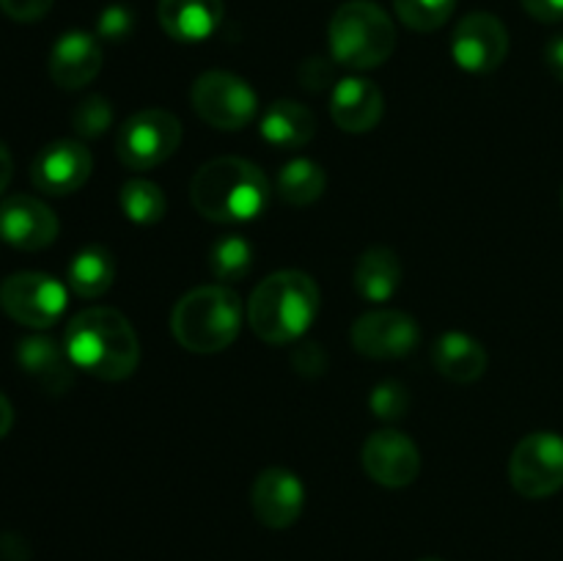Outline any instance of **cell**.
<instances>
[{
  "label": "cell",
  "mask_w": 563,
  "mask_h": 561,
  "mask_svg": "<svg viewBox=\"0 0 563 561\" xmlns=\"http://www.w3.org/2000/svg\"><path fill=\"white\" fill-rule=\"evenodd\" d=\"M421 561H440V559H421Z\"/></svg>",
  "instance_id": "37"
},
{
  "label": "cell",
  "mask_w": 563,
  "mask_h": 561,
  "mask_svg": "<svg viewBox=\"0 0 563 561\" xmlns=\"http://www.w3.org/2000/svg\"><path fill=\"white\" fill-rule=\"evenodd\" d=\"M11 424H14V407H11V402L0 394V440L11 432Z\"/></svg>",
  "instance_id": "35"
},
{
  "label": "cell",
  "mask_w": 563,
  "mask_h": 561,
  "mask_svg": "<svg viewBox=\"0 0 563 561\" xmlns=\"http://www.w3.org/2000/svg\"><path fill=\"white\" fill-rule=\"evenodd\" d=\"M451 55L456 66L471 75H489L509 55V31L489 11H473L462 16L451 36Z\"/></svg>",
  "instance_id": "10"
},
{
  "label": "cell",
  "mask_w": 563,
  "mask_h": 561,
  "mask_svg": "<svg viewBox=\"0 0 563 561\" xmlns=\"http://www.w3.org/2000/svg\"><path fill=\"white\" fill-rule=\"evenodd\" d=\"M192 110L214 130L234 132L251 124L258 116V97L247 80L231 72H203L190 91Z\"/></svg>",
  "instance_id": "7"
},
{
  "label": "cell",
  "mask_w": 563,
  "mask_h": 561,
  "mask_svg": "<svg viewBox=\"0 0 563 561\" xmlns=\"http://www.w3.org/2000/svg\"><path fill=\"white\" fill-rule=\"evenodd\" d=\"M121 212L137 226H154L168 212V198L163 187L152 179H130L121 185L119 193Z\"/></svg>",
  "instance_id": "25"
},
{
  "label": "cell",
  "mask_w": 563,
  "mask_h": 561,
  "mask_svg": "<svg viewBox=\"0 0 563 561\" xmlns=\"http://www.w3.org/2000/svg\"><path fill=\"white\" fill-rule=\"evenodd\" d=\"M421 341L418 322L396 308L368 311L352 324V346L374 361H394L410 355Z\"/></svg>",
  "instance_id": "11"
},
{
  "label": "cell",
  "mask_w": 563,
  "mask_h": 561,
  "mask_svg": "<svg viewBox=\"0 0 563 561\" xmlns=\"http://www.w3.org/2000/svg\"><path fill=\"white\" fill-rule=\"evenodd\" d=\"M561 207H563V187H561Z\"/></svg>",
  "instance_id": "36"
},
{
  "label": "cell",
  "mask_w": 563,
  "mask_h": 561,
  "mask_svg": "<svg viewBox=\"0 0 563 561\" xmlns=\"http://www.w3.org/2000/svg\"><path fill=\"white\" fill-rule=\"evenodd\" d=\"M11 174H14V160H11L9 146L0 141V196H3V190L9 187Z\"/></svg>",
  "instance_id": "34"
},
{
  "label": "cell",
  "mask_w": 563,
  "mask_h": 561,
  "mask_svg": "<svg viewBox=\"0 0 563 561\" xmlns=\"http://www.w3.org/2000/svg\"><path fill=\"white\" fill-rule=\"evenodd\" d=\"M522 9L539 22H561L563 20V0H520Z\"/></svg>",
  "instance_id": "32"
},
{
  "label": "cell",
  "mask_w": 563,
  "mask_h": 561,
  "mask_svg": "<svg viewBox=\"0 0 563 561\" xmlns=\"http://www.w3.org/2000/svg\"><path fill=\"white\" fill-rule=\"evenodd\" d=\"M544 64H548L550 75L563 82V33L544 44Z\"/></svg>",
  "instance_id": "33"
},
{
  "label": "cell",
  "mask_w": 563,
  "mask_h": 561,
  "mask_svg": "<svg viewBox=\"0 0 563 561\" xmlns=\"http://www.w3.org/2000/svg\"><path fill=\"white\" fill-rule=\"evenodd\" d=\"M157 16L176 42H207L223 22V0H159Z\"/></svg>",
  "instance_id": "18"
},
{
  "label": "cell",
  "mask_w": 563,
  "mask_h": 561,
  "mask_svg": "<svg viewBox=\"0 0 563 561\" xmlns=\"http://www.w3.org/2000/svg\"><path fill=\"white\" fill-rule=\"evenodd\" d=\"M102 72V44L86 31H69L58 36L49 50V77L64 91L86 88Z\"/></svg>",
  "instance_id": "16"
},
{
  "label": "cell",
  "mask_w": 563,
  "mask_h": 561,
  "mask_svg": "<svg viewBox=\"0 0 563 561\" xmlns=\"http://www.w3.org/2000/svg\"><path fill=\"white\" fill-rule=\"evenodd\" d=\"M16 361L31 374L44 391L49 394H60L71 385V361L66 355V346L49 336H27L16 346Z\"/></svg>",
  "instance_id": "19"
},
{
  "label": "cell",
  "mask_w": 563,
  "mask_h": 561,
  "mask_svg": "<svg viewBox=\"0 0 563 561\" xmlns=\"http://www.w3.org/2000/svg\"><path fill=\"white\" fill-rule=\"evenodd\" d=\"M190 201L212 223H247L267 209L269 182L242 157H214L196 170Z\"/></svg>",
  "instance_id": "2"
},
{
  "label": "cell",
  "mask_w": 563,
  "mask_h": 561,
  "mask_svg": "<svg viewBox=\"0 0 563 561\" xmlns=\"http://www.w3.org/2000/svg\"><path fill=\"white\" fill-rule=\"evenodd\" d=\"M394 9L410 31L432 33L451 20L456 0H394Z\"/></svg>",
  "instance_id": "27"
},
{
  "label": "cell",
  "mask_w": 563,
  "mask_h": 561,
  "mask_svg": "<svg viewBox=\"0 0 563 561\" xmlns=\"http://www.w3.org/2000/svg\"><path fill=\"white\" fill-rule=\"evenodd\" d=\"M135 31V11L124 3H113L99 14L97 33L104 42H124Z\"/></svg>",
  "instance_id": "30"
},
{
  "label": "cell",
  "mask_w": 563,
  "mask_h": 561,
  "mask_svg": "<svg viewBox=\"0 0 563 561\" xmlns=\"http://www.w3.org/2000/svg\"><path fill=\"white\" fill-rule=\"evenodd\" d=\"M324 187H328V174L322 170V165L308 157L289 160L275 179V193L289 207H308V204L319 201Z\"/></svg>",
  "instance_id": "24"
},
{
  "label": "cell",
  "mask_w": 563,
  "mask_h": 561,
  "mask_svg": "<svg viewBox=\"0 0 563 561\" xmlns=\"http://www.w3.org/2000/svg\"><path fill=\"white\" fill-rule=\"evenodd\" d=\"M385 110L383 91L366 77H344L330 94V113L344 132H372Z\"/></svg>",
  "instance_id": "17"
},
{
  "label": "cell",
  "mask_w": 563,
  "mask_h": 561,
  "mask_svg": "<svg viewBox=\"0 0 563 561\" xmlns=\"http://www.w3.org/2000/svg\"><path fill=\"white\" fill-rule=\"evenodd\" d=\"M357 295L368 302H388L399 292L401 262L390 248L374 245L357 258L355 275H352Z\"/></svg>",
  "instance_id": "22"
},
{
  "label": "cell",
  "mask_w": 563,
  "mask_h": 561,
  "mask_svg": "<svg viewBox=\"0 0 563 561\" xmlns=\"http://www.w3.org/2000/svg\"><path fill=\"white\" fill-rule=\"evenodd\" d=\"M434 369L451 383H476L487 372V350L473 336L449 330L438 339L432 352Z\"/></svg>",
  "instance_id": "21"
},
{
  "label": "cell",
  "mask_w": 563,
  "mask_h": 561,
  "mask_svg": "<svg viewBox=\"0 0 563 561\" xmlns=\"http://www.w3.org/2000/svg\"><path fill=\"white\" fill-rule=\"evenodd\" d=\"M511 487L526 498H548L563 487V438L531 432L515 446L509 460Z\"/></svg>",
  "instance_id": "9"
},
{
  "label": "cell",
  "mask_w": 563,
  "mask_h": 561,
  "mask_svg": "<svg viewBox=\"0 0 563 561\" xmlns=\"http://www.w3.org/2000/svg\"><path fill=\"white\" fill-rule=\"evenodd\" d=\"M368 405H372L374 416L377 418H383V421H396V418L405 416L407 407H410V394H407L401 383L388 380V383H379L377 388L372 391Z\"/></svg>",
  "instance_id": "29"
},
{
  "label": "cell",
  "mask_w": 563,
  "mask_h": 561,
  "mask_svg": "<svg viewBox=\"0 0 563 561\" xmlns=\"http://www.w3.org/2000/svg\"><path fill=\"white\" fill-rule=\"evenodd\" d=\"M181 143V121L165 108H143L121 124L115 154L132 170L165 163Z\"/></svg>",
  "instance_id": "6"
},
{
  "label": "cell",
  "mask_w": 563,
  "mask_h": 561,
  "mask_svg": "<svg viewBox=\"0 0 563 561\" xmlns=\"http://www.w3.org/2000/svg\"><path fill=\"white\" fill-rule=\"evenodd\" d=\"M242 300L231 286L207 284L187 292L170 314V333L196 355H214L236 341L242 330Z\"/></svg>",
  "instance_id": "4"
},
{
  "label": "cell",
  "mask_w": 563,
  "mask_h": 561,
  "mask_svg": "<svg viewBox=\"0 0 563 561\" xmlns=\"http://www.w3.org/2000/svg\"><path fill=\"white\" fill-rule=\"evenodd\" d=\"M115 280V258L108 248L88 245L71 256L66 270V284L82 300H97L113 286Z\"/></svg>",
  "instance_id": "23"
},
{
  "label": "cell",
  "mask_w": 563,
  "mask_h": 561,
  "mask_svg": "<svg viewBox=\"0 0 563 561\" xmlns=\"http://www.w3.org/2000/svg\"><path fill=\"white\" fill-rule=\"evenodd\" d=\"M93 157L80 141H53L33 157L31 182L47 196H71L91 179Z\"/></svg>",
  "instance_id": "13"
},
{
  "label": "cell",
  "mask_w": 563,
  "mask_h": 561,
  "mask_svg": "<svg viewBox=\"0 0 563 561\" xmlns=\"http://www.w3.org/2000/svg\"><path fill=\"white\" fill-rule=\"evenodd\" d=\"M317 280L300 270L267 275L247 300V324L267 344H295L306 336L319 314Z\"/></svg>",
  "instance_id": "3"
},
{
  "label": "cell",
  "mask_w": 563,
  "mask_h": 561,
  "mask_svg": "<svg viewBox=\"0 0 563 561\" xmlns=\"http://www.w3.org/2000/svg\"><path fill=\"white\" fill-rule=\"evenodd\" d=\"M69 292L47 273H14L0 284V308L5 317L31 330H47L64 317Z\"/></svg>",
  "instance_id": "8"
},
{
  "label": "cell",
  "mask_w": 563,
  "mask_h": 561,
  "mask_svg": "<svg viewBox=\"0 0 563 561\" xmlns=\"http://www.w3.org/2000/svg\"><path fill=\"white\" fill-rule=\"evenodd\" d=\"M361 460L366 476L390 490L410 487L421 471V451L416 440L399 429H379L368 435Z\"/></svg>",
  "instance_id": "12"
},
{
  "label": "cell",
  "mask_w": 563,
  "mask_h": 561,
  "mask_svg": "<svg viewBox=\"0 0 563 561\" xmlns=\"http://www.w3.org/2000/svg\"><path fill=\"white\" fill-rule=\"evenodd\" d=\"M55 0H0V11L14 22H36L47 16Z\"/></svg>",
  "instance_id": "31"
},
{
  "label": "cell",
  "mask_w": 563,
  "mask_h": 561,
  "mask_svg": "<svg viewBox=\"0 0 563 561\" xmlns=\"http://www.w3.org/2000/svg\"><path fill=\"white\" fill-rule=\"evenodd\" d=\"M258 132L275 148H300L317 135V116L295 99H278L262 113Z\"/></svg>",
  "instance_id": "20"
},
{
  "label": "cell",
  "mask_w": 563,
  "mask_h": 561,
  "mask_svg": "<svg viewBox=\"0 0 563 561\" xmlns=\"http://www.w3.org/2000/svg\"><path fill=\"white\" fill-rule=\"evenodd\" d=\"M110 124H113V108L99 94H91V97L77 102V108L71 110V127H75V132L80 138L104 135Z\"/></svg>",
  "instance_id": "28"
},
{
  "label": "cell",
  "mask_w": 563,
  "mask_h": 561,
  "mask_svg": "<svg viewBox=\"0 0 563 561\" xmlns=\"http://www.w3.org/2000/svg\"><path fill=\"white\" fill-rule=\"evenodd\" d=\"M253 267V248L245 237L225 234L209 251V270H212L214 280L223 286L245 280Z\"/></svg>",
  "instance_id": "26"
},
{
  "label": "cell",
  "mask_w": 563,
  "mask_h": 561,
  "mask_svg": "<svg viewBox=\"0 0 563 561\" xmlns=\"http://www.w3.org/2000/svg\"><path fill=\"white\" fill-rule=\"evenodd\" d=\"M328 44L335 64L357 72L377 69L396 50L394 20L372 0H350L330 20Z\"/></svg>",
  "instance_id": "5"
},
{
  "label": "cell",
  "mask_w": 563,
  "mask_h": 561,
  "mask_svg": "<svg viewBox=\"0 0 563 561\" xmlns=\"http://www.w3.org/2000/svg\"><path fill=\"white\" fill-rule=\"evenodd\" d=\"M71 366L108 383L132 377L141 363V341L121 311L110 306L82 308L71 317L64 333Z\"/></svg>",
  "instance_id": "1"
},
{
  "label": "cell",
  "mask_w": 563,
  "mask_h": 561,
  "mask_svg": "<svg viewBox=\"0 0 563 561\" xmlns=\"http://www.w3.org/2000/svg\"><path fill=\"white\" fill-rule=\"evenodd\" d=\"M0 237L20 251H42L58 237V218L42 198L16 193L0 201Z\"/></svg>",
  "instance_id": "15"
},
{
  "label": "cell",
  "mask_w": 563,
  "mask_h": 561,
  "mask_svg": "<svg viewBox=\"0 0 563 561\" xmlns=\"http://www.w3.org/2000/svg\"><path fill=\"white\" fill-rule=\"evenodd\" d=\"M251 504L253 515L262 526L280 531L300 520L302 509H306V487L286 468H267L253 482Z\"/></svg>",
  "instance_id": "14"
}]
</instances>
